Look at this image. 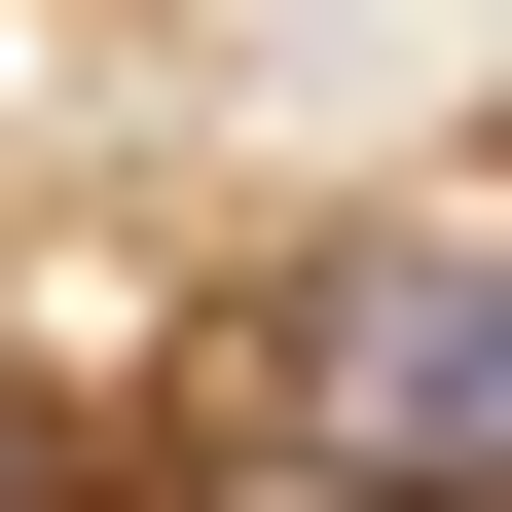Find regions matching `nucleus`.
Listing matches in <instances>:
<instances>
[{"mask_svg": "<svg viewBox=\"0 0 512 512\" xmlns=\"http://www.w3.org/2000/svg\"><path fill=\"white\" fill-rule=\"evenodd\" d=\"M220 439L293 512H512V183H403L220 330Z\"/></svg>", "mask_w": 512, "mask_h": 512, "instance_id": "f257e3e1", "label": "nucleus"}]
</instances>
